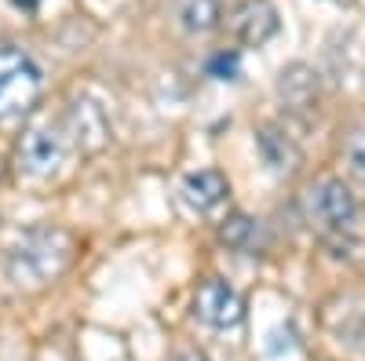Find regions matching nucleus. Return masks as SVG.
Listing matches in <instances>:
<instances>
[{
    "label": "nucleus",
    "instance_id": "f257e3e1",
    "mask_svg": "<svg viewBox=\"0 0 365 361\" xmlns=\"http://www.w3.org/2000/svg\"><path fill=\"white\" fill-rule=\"evenodd\" d=\"M73 237L58 226H34L8 248L4 274L15 288H44L66 270Z\"/></svg>",
    "mask_w": 365,
    "mask_h": 361
},
{
    "label": "nucleus",
    "instance_id": "f03ea898",
    "mask_svg": "<svg viewBox=\"0 0 365 361\" xmlns=\"http://www.w3.org/2000/svg\"><path fill=\"white\" fill-rule=\"evenodd\" d=\"M303 216L329 237H358L361 234V204L347 190L344 179H322L303 194Z\"/></svg>",
    "mask_w": 365,
    "mask_h": 361
},
{
    "label": "nucleus",
    "instance_id": "7ed1b4c3",
    "mask_svg": "<svg viewBox=\"0 0 365 361\" xmlns=\"http://www.w3.org/2000/svg\"><path fill=\"white\" fill-rule=\"evenodd\" d=\"M41 84L44 77L41 66L34 63V55L15 44H0V125L34 110Z\"/></svg>",
    "mask_w": 365,
    "mask_h": 361
},
{
    "label": "nucleus",
    "instance_id": "20e7f679",
    "mask_svg": "<svg viewBox=\"0 0 365 361\" xmlns=\"http://www.w3.org/2000/svg\"><path fill=\"white\" fill-rule=\"evenodd\" d=\"M66 161V142L51 128H29L19 142V168L34 179H51Z\"/></svg>",
    "mask_w": 365,
    "mask_h": 361
},
{
    "label": "nucleus",
    "instance_id": "39448f33",
    "mask_svg": "<svg viewBox=\"0 0 365 361\" xmlns=\"http://www.w3.org/2000/svg\"><path fill=\"white\" fill-rule=\"evenodd\" d=\"M194 314L208 328H234L245 318V307H241V295L223 278H208L194 295Z\"/></svg>",
    "mask_w": 365,
    "mask_h": 361
},
{
    "label": "nucleus",
    "instance_id": "423d86ee",
    "mask_svg": "<svg viewBox=\"0 0 365 361\" xmlns=\"http://www.w3.org/2000/svg\"><path fill=\"white\" fill-rule=\"evenodd\" d=\"M278 8L270 0H241L237 11H234V33L241 44H267L274 33H278Z\"/></svg>",
    "mask_w": 365,
    "mask_h": 361
},
{
    "label": "nucleus",
    "instance_id": "0eeeda50",
    "mask_svg": "<svg viewBox=\"0 0 365 361\" xmlns=\"http://www.w3.org/2000/svg\"><path fill=\"white\" fill-rule=\"evenodd\" d=\"M227 194H230V183L216 168H201V172H190L187 179H182V201H187V208L197 212V216L216 212V208L227 201Z\"/></svg>",
    "mask_w": 365,
    "mask_h": 361
},
{
    "label": "nucleus",
    "instance_id": "6e6552de",
    "mask_svg": "<svg viewBox=\"0 0 365 361\" xmlns=\"http://www.w3.org/2000/svg\"><path fill=\"white\" fill-rule=\"evenodd\" d=\"M70 132H73V139L84 146V150H99L106 139H110V120H106V113H103V106L99 103H91V99H77L73 106H70Z\"/></svg>",
    "mask_w": 365,
    "mask_h": 361
},
{
    "label": "nucleus",
    "instance_id": "1a4fd4ad",
    "mask_svg": "<svg viewBox=\"0 0 365 361\" xmlns=\"http://www.w3.org/2000/svg\"><path fill=\"white\" fill-rule=\"evenodd\" d=\"M220 234H223L227 245L237 248V252H252L256 241H259V226H256V219H249V216H230Z\"/></svg>",
    "mask_w": 365,
    "mask_h": 361
},
{
    "label": "nucleus",
    "instance_id": "9d476101",
    "mask_svg": "<svg viewBox=\"0 0 365 361\" xmlns=\"http://www.w3.org/2000/svg\"><path fill=\"white\" fill-rule=\"evenodd\" d=\"M182 22H187L190 33H208L220 22V4L216 0H190L187 11H182Z\"/></svg>",
    "mask_w": 365,
    "mask_h": 361
},
{
    "label": "nucleus",
    "instance_id": "9b49d317",
    "mask_svg": "<svg viewBox=\"0 0 365 361\" xmlns=\"http://www.w3.org/2000/svg\"><path fill=\"white\" fill-rule=\"evenodd\" d=\"M208 73L220 77V80H237L241 77V55L237 51H223L208 63Z\"/></svg>",
    "mask_w": 365,
    "mask_h": 361
},
{
    "label": "nucleus",
    "instance_id": "f8f14e48",
    "mask_svg": "<svg viewBox=\"0 0 365 361\" xmlns=\"http://www.w3.org/2000/svg\"><path fill=\"white\" fill-rule=\"evenodd\" d=\"M347 168L358 183H365V135L358 132L351 142H347Z\"/></svg>",
    "mask_w": 365,
    "mask_h": 361
},
{
    "label": "nucleus",
    "instance_id": "ddd939ff",
    "mask_svg": "<svg viewBox=\"0 0 365 361\" xmlns=\"http://www.w3.org/2000/svg\"><path fill=\"white\" fill-rule=\"evenodd\" d=\"M172 361H208V357H205V354H197V350H179Z\"/></svg>",
    "mask_w": 365,
    "mask_h": 361
},
{
    "label": "nucleus",
    "instance_id": "4468645a",
    "mask_svg": "<svg viewBox=\"0 0 365 361\" xmlns=\"http://www.w3.org/2000/svg\"><path fill=\"white\" fill-rule=\"evenodd\" d=\"M15 4H19V8H26V11H34V8L41 4V0H15Z\"/></svg>",
    "mask_w": 365,
    "mask_h": 361
}]
</instances>
